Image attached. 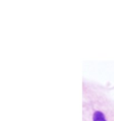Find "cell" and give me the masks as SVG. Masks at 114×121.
<instances>
[{"label":"cell","instance_id":"obj_1","mask_svg":"<svg viewBox=\"0 0 114 121\" xmlns=\"http://www.w3.org/2000/svg\"><path fill=\"white\" fill-rule=\"evenodd\" d=\"M93 121H106L105 115L100 111H96L93 115Z\"/></svg>","mask_w":114,"mask_h":121}]
</instances>
